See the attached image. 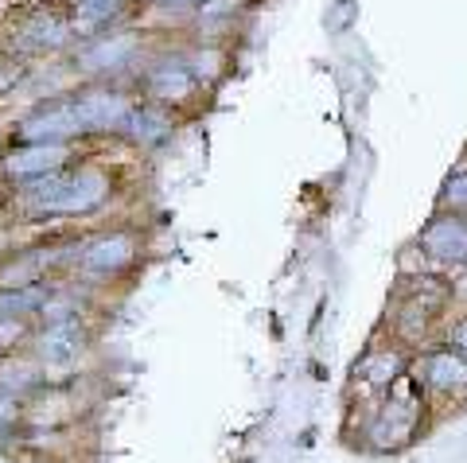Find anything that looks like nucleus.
<instances>
[{"instance_id": "obj_1", "label": "nucleus", "mask_w": 467, "mask_h": 463, "mask_svg": "<svg viewBox=\"0 0 467 463\" xmlns=\"http://www.w3.org/2000/svg\"><path fill=\"white\" fill-rule=\"evenodd\" d=\"M125 168L94 149H82L75 164L39 176L32 183L5 191V222L8 226H94L125 195Z\"/></svg>"}, {"instance_id": "obj_2", "label": "nucleus", "mask_w": 467, "mask_h": 463, "mask_svg": "<svg viewBox=\"0 0 467 463\" xmlns=\"http://www.w3.org/2000/svg\"><path fill=\"white\" fill-rule=\"evenodd\" d=\"M436 421L432 397L413 374V363L398 382L378 397L367 413H350L343 421V437L370 456H398L405 452L417 437H425L429 425Z\"/></svg>"}, {"instance_id": "obj_3", "label": "nucleus", "mask_w": 467, "mask_h": 463, "mask_svg": "<svg viewBox=\"0 0 467 463\" xmlns=\"http://www.w3.org/2000/svg\"><path fill=\"white\" fill-rule=\"evenodd\" d=\"M451 308H456V281L448 273L429 265H420L417 273L405 269L389 293L378 331H386L393 343H401L409 355H417L425 346L441 343V331L448 324Z\"/></svg>"}, {"instance_id": "obj_4", "label": "nucleus", "mask_w": 467, "mask_h": 463, "mask_svg": "<svg viewBox=\"0 0 467 463\" xmlns=\"http://www.w3.org/2000/svg\"><path fill=\"white\" fill-rule=\"evenodd\" d=\"M144 253H149V234L137 222H94L82 226L78 234V253L75 265H70V277L90 293H109L113 284H125L133 273L144 265Z\"/></svg>"}, {"instance_id": "obj_5", "label": "nucleus", "mask_w": 467, "mask_h": 463, "mask_svg": "<svg viewBox=\"0 0 467 463\" xmlns=\"http://www.w3.org/2000/svg\"><path fill=\"white\" fill-rule=\"evenodd\" d=\"M160 43L149 27L129 24L113 27V32H98L78 39L67 55V67L78 82H129L133 86L140 63L149 59V51Z\"/></svg>"}, {"instance_id": "obj_6", "label": "nucleus", "mask_w": 467, "mask_h": 463, "mask_svg": "<svg viewBox=\"0 0 467 463\" xmlns=\"http://www.w3.org/2000/svg\"><path fill=\"white\" fill-rule=\"evenodd\" d=\"M78 43L63 0L24 5L0 24V55H16L24 63H55L67 59Z\"/></svg>"}, {"instance_id": "obj_7", "label": "nucleus", "mask_w": 467, "mask_h": 463, "mask_svg": "<svg viewBox=\"0 0 467 463\" xmlns=\"http://www.w3.org/2000/svg\"><path fill=\"white\" fill-rule=\"evenodd\" d=\"M133 90L144 101H156L180 118H192L202 106L211 101V90L195 78V70L187 67L183 51H180V39H160L156 47L149 51V59L140 63L137 78H133Z\"/></svg>"}, {"instance_id": "obj_8", "label": "nucleus", "mask_w": 467, "mask_h": 463, "mask_svg": "<svg viewBox=\"0 0 467 463\" xmlns=\"http://www.w3.org/2000/svg\"><path fill=\"white\" fill-rule=\"evenodd\" d=\"M409 363H413V355H409L401 343H393L386 331H374L370 343L362 346V355L355 358V366L347 374V386H343L347 417L367 413L378 397H386V389L409 370Z\"/></svg>"}, {"instance_id": "obj_9", "label": "nucleus", "mask_w": 467, "mask_h": 463, "mask_svg": "<svg viewBox=\"0 0 467 463\" xmlns=\"http://www.w3.org/2000/svg\"><path fill=\"white\" fill-rule=\"evenodd\" d=\"M94 343H98V331L90 324V315H70V320L36 324V335L27 343V351L43 366L51 386H67L78 378V366L94 351Z\"/></svg>"}, {"instance_id": "obj_10", "label": "nucleus", "mask_w": 467, "mask_h": 463, "mask_svg": "<svg viewBox=\"0 0 467 463\" xmlns=\"http://www.w3.org/2000/svg\"><path fill=\"white\" fill-rule=\"evenodd\" d=\"M70 98H75L86 140H121L140 94L129 82H75Z\"/></svg>"}, {"instance_id": "obj_11", "label": "nucleus", "mask_w": 467, "mask_h": 463, "mask_svg": "<svg viewBox=\"0 0 467 463\" xmlns=\"http://www.w3.org/2000/svg\"><path fill=\"white\" fill-rule=\"evenodd\" d=\"M8 140H24V144H90L86 140L82 121H78V109H75L70 90L36 98L32 106L12 121Z\"/></svg>"}, {"instance_id": "obj_12", "label": "nucleus", "mask_w": 467, "mask_h": 463, "mask_svg": "<svg viewBox=\"0 0 467 463\" xmlns=\"http://www.w3.org/2000/svg\"><path fill=\"white\" fill-rule=\"evenodd\" d=\"M413 374L432 397V409H460L467 405V355L451 351L448 343H432L413 355Z\"/></svg>"}, {"instance_id": "obj_13", "label": "nucleus", "mask_w": 467, "mask_h": 463, "mask_svg": "<svg viewBox=\"0 0 467 463\" xmlns=\"http://www.w3.org/2000/svg\"><path fill=\"white\" fill-rule=\"evenodd\" d=\"M413 250L425 257L432 269L448 273L451 281L467 273V214L456 211H432L425 226L417 230Z\"/></svg>"}, {"instance_id": "obj_14", "label": "nucleus", "mask_w": 467, "mask_h": 463, "mask_svg": "<svg viewBox=\"0 0 467 463\" xmlns=\"http://www.w3.org/2000/svg\"><path fill=\"white\" fill-rule=\"evenodd\" d=\"M82 156V144H24V140H5L0 149V187H20L39 176L75 164Z\"/></svg>"}, {"instance_id": "obj_15", "label": "nucleus", "mask_w": 467, "mask_h": 463, "mask_svg": "<svg viewBox=\"0 0 467 463\" xmlns=\"http://www.w3.org/2000/svg\"><path fill=\"white\" fill-rule=\"evenodd\" d=\"M180 125H183L180 113L156 106V101L137 98L133 113H129V125L121 133V144H125V149H133L137 156H156V152H164L168 144L175 140Z\"/></svg>"}, {"instance_id": "obj_16", "label": "nucleus", "mask_w": 467, "mask_h": 463, "mask_svg": "<svg viewBox=\"0 0 467 463\" xmlns=\"http://www.w3.org/2000/svg\"><path fill=\"white\" fill-rule=\"evenodd\" d=\"M70 24H75V36H98V32H113V27H129L140 24L149 0H63Z\"/></svg>"}, {"instance_id": "obj_17", "label": "nucleus", "mask_w": 467, "mask_h": 463, "mask_svg": "<svg viewBox=\"0 0 467 463\" xmlns=\"http://www.w3.org/2000/svg\"><path fill=\"white\" fill-rule=\"evenodd\" d=\"M180 51L187 67L195 70V78L207 86L214 94L218 86L230 78V67H234V43H214V39H187L180 36Z\"/></svg>"}, {"instance_id": "obj_18", "label": "nucleus", "mask_w": 467, "mask_h": 463, "mask_svg": "<svg viewBox=\"0 0 467 463\" xmlns=\"http://www.w3.org/2000/svg\"><path fill=\"white\" fill-rule=\"evenodd\" d=\"M47 386H51L47 374H43V366L32 358V351H20V355L0 358V389H5V394L20 397L27 405L36 394H43Z\"/></svg>"}, {"instance_id": "obj_19", "label": "nucleus", "mask_w": 467, "mask_h": 463, "mask_svg": "<svg viewBox=\"0 0 467 463\" xmlns=\"http://www.w3.org/2000/svg\"><path fill=\"white\" fill-rule=\"evenodd\" d=\"M32 335H36L32 320H20V315H0V358L27 351Z\"/></svg>"}, {"instance_id": "obj_20", "label": "nucleus", "mask_w": 467, "mask_h": 463, "mask_svg": "<svg viewBox=\"0 0 467 463\" xmlns=\"http://www.w3.org/2000/svg\"><path fill=\"white\" fill-rule=\"evenodd\" d=\"M432 211H456V214L467 211V160L460 168H451V176L444 180L441 191H436Z\"/></svg>"}, {"instance_id": "obj_21", "label": "nucleus", "mask_w": 467, "mask_h": 463, "mask_svg": "<svg viewBox=\"0 0 467 463\" xmlns=\"http://www.w3.org/2000/svg\"><path fill=\"white\" fill-rule=\"evenodd\" d=\"M36 63H24L16 55H0V101L27 90V78H32Z\"/></svg>"}, {"instance_id": "obj_22", "label": "nucleus", "mask_w": 467, "mask_h": 463, "mask_svg": "<svg viewBox=\"0 0 467 463\" xmlns=\"http://www.w3.org/2000/svg\"><path fill=\"white\" fill-rule=\"evenodd\" d=\"M24 432V401L0 389V440H20Z\"/></svg>"}, {"instance_id": "obj_23", "label": "nucleus", "mask_w": 467, "mask_h": 463, "mask_svg": "<svg viewBox=\"0 0 467 463\" xmlns=\"http://www.w3.org/2000/svg\"><path fill=\"white\" fill-rule=\"evenodd\" d=\"M441 343H448L451 351L467 355V308L456 312V315H448V324H444V331H441Z\"/></svg>"}, {"instance_id": "obj_24", "label": "nucleus", "mask_w": 467, "mask_h": 463, "mask_svg": "<svg viewBox=\"0 0 467 463\" xmlns=\"http://www.w3.org/2000/svg\"><path fill=\"white\" fill-rule=\"evenodd\" d=\"M24 463H75L70 456H55L47 448H24Z\"/></svg>"}, {"instance_id": "obj_25", "label": "nucleus", "mask_w": 467, "mask_h": 463, "mask_svg": "<svg viewBox=\"0 0 467 463\" xmlns=\"http://www.w3.org/2000/svg\"><path fill=\"white\" fill-rule=\"evenodd\" d=\"M0 463H24V444L20 440H0Z\"/></svg>"}]
</instances>
